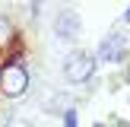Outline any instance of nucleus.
Returning <instances> with one entry per match:
<instances>
[{
  "label": "nucleus",
  "instance_id": "nucleus-1",
  "mask_svg": "<svg viewBox=\"0 0 130 127\" xmlns=\"http://www.w3.org/2000/svg\"><path fill=\"white\" fill-rule=\"evenodd\" d=\"M32 86V73L19 57H10V60L0 64V95L3 99H22Z\"/></svg>",
  "mask_w": 130,
  "mask_h": 127
},
{
  "label": "nucleus",
  "instance_id": "nucleus-2",
  "mask_svg": "<svg viewBox=\"0 0 130 127\" xmlns=\"http://www.w3.org/2000/svg\"><path fill=\"white\" fill-rule=\"evenodd\" d=\"M63 80L70 83V86H86V83L95 80V70H99V57L92 54V51H70L67 57H63Z\"/></svg>",
  "mask_w": 130,
  "mask_h": 127
},
{
  "label": "nucleus",
  "instance_id": "nucleus-3",
  "mask_svg": "<svg viewBox=\"0 0 130 127\" xmlns=\"http://www.w3.org/2000/svg\"><path fill=\"white\" fill-rule=\"evenodd\" d=\"M95 57H99V64H124L130 57V38H127V32L124 29H111L99 41Z\"/></svg>",
  "mask_w": 130,
  "mask_h": 127
},
{
  "label": "nucleus",
  "instance_id": "nucleus-4",
  "mask_svg": "<svg viewBox=\"0 0 130 127\" xmlns=\"http://www.w3.org/2000/svg\"><path fill=\"white\" fill-rule=\"evenodd\" d=\"M79 32H83L79 13H73V10H60V13L54 16V35H57V41H63V44H76Z\"/></svg>",
  "mask_w": 130,
  "mask_h": 127
},
{
  "label": "nucleus",
  "instance_id": "nucleus-5",
  "mask_svg": "<svg viewBox=\"0 0 130 127\" xmlns=\"http://www.w3.org/2000/svg\"><path fill=\"white\" fill-rule=\"evenodd\" d=\"M60 124H63V127H79V111H76V108L70 105L67 111L60 114Z\"/></svg>",
  "mask_w": 130,
  "mask_h": 127
},
{
  "label": "nucleus",
  "instance_id": "nucleus-6",
  "mask_svg": "<svg viewBox=\"0 0 130 127\" xmlns=\"http://www.w3.org/2000/svg\"><path fill=\"white\" fill-rule=\"evenodd\" d=\"M10 38H13V22L3 16V13H0V44H6Z\"/></svg>",
  "mask_w": 130,
  "mask_h": 127
},
{
  "label": "nucleus",
  "instance_id": "nucleus-7",
  "mask_svg": "<svg viewBox=\"0 0 130 127\" xmlns=\"http://www.w3.org/2000/svg\"><path fill=\"white\" fill-rule=\"evenodd\" d=\"M124 64H127V67H124V83H127V86H130V57H127V60H124Z\"/></svg>",
  "mask_w": 130,
  "mask_h": 127
},
{
  "label": "nucleus",
  "instance_id": "nucleus-8",
  "mask_svg": "<svg viewBox=\"0 0 130 127\" xmlns=\"http://www.w3.org/2000/svg\"><path fill=\"white\" fill-rule=\"evenodd\" d=\"M124 25H130V6L124 10Z\"/></svg>",
  "mask_w": 130,
  "mask_h": 127
},
{
  "label": "nucleus",
  "instance_id": "nucleus-9",
  "mask_svg": "<svg viewBox=\"0 0 130 127\" xmlns=\"http://www.w3.org/2000/svg\"><path fill=\"white\" fill-rule=\"evenodd\" d=\"M63 3H70V0H63Z\"/></svg>",
  "mask_w": 130,
  "mask_h": 127
}]
</instances>
